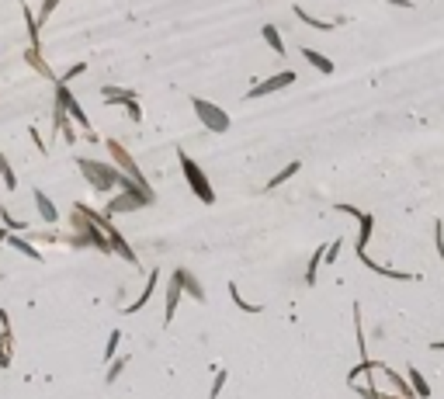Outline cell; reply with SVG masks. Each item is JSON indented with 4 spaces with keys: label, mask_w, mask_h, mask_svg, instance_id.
Segmentation results:
<instances>
[{
    "label": "cell",
    "mask_w": 444,
    "mask_h": 399,
    "mask_svg": "<svg viewBox=\"0 0 444 399\" xmlns=\"http://www.w3.org/2000/svg\"><path fill=\"white\" fill-rule=\"evenodd\" d=\"M77 167H80V174H83V181L94 187V191H115L118 181H122V170L115 163H105V160L77 157Z\"/></svg>",
    "instance_id": "cell-1"
},
{
    "label": "cell",
    "mask_w": 444,
    "mask_h": 399,
    "mask_svg": "<svg viewBox=\"0 0 444 399\" xmlns=\"http://www.w3.org/2000/svg\"><path fill=\"white\" fill-rule=\"evenodd\" d=\"M177 160H181V174H184V181H187V187L195 191V198H198V202H205V205H215V191H212L209 174H205L195 160L187 157L184 150H177Z\"/></svg>",
    "instance_id": "cell-2"
},
{
    "label": "cell",
    "mask_w": 444,
    "mask_h": 399,
    "mask_svg": "<svg viewBox=\"0 0 444 399\" xmlns=\"http://www.w3.org/2000/svg\"><path fill=\"white\" fill-rule=\"evenodd\" d=\"M191 108H195V118L202 122V129L205 133H215V135H222V133H229V115L222 111V105H215V101H209V98H191Z\"/></svg>",
    "instance_id": "cell-3"
},
{
    "label": "cell",
    "mask_w": 444,
    "mask_h": 399,
    "mask_svg": "<svg viewBox=\"0 0 444 399\" xmlns=\"http://www.w3.org/2000/svg\"><path fill=\"white\" fill-rule=\"evenodd\" d=\"M105 146H108V153H111V160H115V167H118V170H122L125 177H132L135 185L150 187V181H146V174L139 170V163L132 160V153H129V150H125V146H122V142H115V139H108Z\"/></svg>",
    "instance_id": "cell-4"
},
{
    "label": "cell",
    "mask_w": 444,
    "mask_h": 399,
    "mask_svg": "<svg viewBox=\"0 0 444 399\" xmlns=\"http://www.w3.org/2000/svg\"><path fill=\"white\" fill-rule=\"evenodd\" d=\"M56 101L66 108V115H70V122L80 125L83 133H91V118H87V111L80 108V101L73 98V90H70V83H63V80H56Z\"/></svg>",
    "instance_id": "cell-5"
},
{
    "label": "cell",
    "mask_w": 444,
    "mask_h": 399,
    "mask_svg": "<svg viewBox=\"0 0 444 399\" xmlns=\"http://www.w3.org/2000/svg\"><path fill=\"white\" fill-rule=\"evenodd\" d=\"M299 80V73H291V70H282L278 77H267V80H261V83H254L243 98L247 101H257V98H267V94H274V90H285V87H291Z\"/></svg>",
    "instance_id": "cell-6"
},
{
    "label": "cell",
    "mask_w": 444,
    "mask_h": 399,
    "mask_svg": "<svg viewBox=\"0 0 444 399\" xmlns=\"http://www.w3.org/2000/svg\"><path fill=\"white\" fill-rule=\"evenodd\" d=\"M337 212H347V215H354L358 219V243H354V250H368V243H371V233H375V215L371 212H361L358 205H347V202H340L337 205Z\"/></svg>",
    "instance_id": "cell-7"
},
{
    "label": "cell",
    "mask_w": 444,
    "mask_h": 399,
    "mask_svg": "<svg viewBox=\"0 0 444 399\" xmlns=\"http://www.w3.org/2000/svg\"><path fill=\"white\" fill-rule=\"evenodd\" d=\"M174 278H177L181 292H187L191 299H195V302H205V285H202V281H198V278H195L187 267H177V271H174Z\"/></svg>",
    "instance_id": "cell-8"
},
{
    "label": "cell",
    "mask_w": 444,
    "mask_h": 399,
    "mask_svg": "<svg viewBox=\"0 0 444 399\" xmlns=\"http://www.w3.org/2000/svg\"><path fill=\"white\" fill-rule=\"evenodd\" d=\"M0 368H7L11 365V347H14V330H11V316H7V309H0Z\"/></svg>",
    "instance_id": "cell-9"
},
{
    "label": "cell",
    "mask_w": 444,
    "mask_h": 399,
    "mask_svg": "<svg viewBox=\"0 0 444 399\" xmlns=\"http://www.w3.org/2000/svg\"><path fill=\"white\" fill-rule=\"evenodd\" d=\"M358 257H361V264H365L368 271H375V274H382V278H396V281H413V278H417L413 271H392V267L371 261V257H368V250H358Z\"/></svg>",
    "instance_id": "cell-10"
},
{
    "label": "cell",
    "mask_w": 444,
    "mask_h": 399,
    "mask_svg": "<svg viewBox=\"0 0 444 399\" xmlns=\"http://www.w3.org/2000/svg\"><path fill=\"white\" fill-rule=\"evenodd\" d=\"M31 198H35V209H38V215H42V222H46V226H56V222H59V209H56L53 198H49L42 187H35Z\"/></svg>",
    "instance_id": "cell-11"
},
{
    "label": "cell",
    "mask_w": 444,
    "mask_h": 399,
    "mask_svg": "<svg viewBox=\"0 0 444 399\" xmlns=\"http://www.w3.org/2000/svg\"><path fill=\"white\" fill-rule=\"evenodd\" d=\"M25 63H28V66H31V70H35V73H38L42 80H53V83H56V70L49 66V63H46V59H42V49H25Z\"/></svg>",
    "instance_id": "cell-12"
},
{
    "label": "cell",
    "mask_w": 444,
    "mask_h": 399,
    "mask_svg": "<svg viewBox=\"0 0 444 399\" xmlns=\"http://www.w3.org/2000/svg\"><path fill=\"white\" fill-rule=\"evenodd\" d=\"M4 243H7V247H14L18 254H25L28 261H42V250H38V247H31V239L21 237V233H7Z\"/></svg>",
    "instance_id": "cell-13"
},
{
    "label": "cell",
    "mask_w": 444,
    "mask_h": 399,
    "mask_svg": "<svg viewBox=\"0 0 444 399\" xmlns=\"http://www.w3.org/2000/svg\"><path fill=\"white\" fill-rule=\"evenodd\" d=\"M291 14H295V18H299V21H302L306 28H316V31H334V28L340 25V21H323V18L306 14V7H302V4H295V7H291Z\"/></svg>",
    "instance_id": "cell-14"
},
{
    "label": "cell",
    "mask_w": 444,
    "mask_h": 399,
    "mask_svg": "<svg viewBox=\"0 0 444 399\" xmlns=\"http://www.w3.org/2000/svg\"><path fill=\"white\" fill-rule=\"evenodd\" d=\"M157 285H160V271H150V278H146V289H143V295L135 299V302H129L125 306V313H139L150 299H153V292H157Z\"/></svg>",
    "instance_id": "cell-15"
},
{
    "label": "cell",
    "mask_w": 444,
    "mask_h": 399,
    "mask_svg": "<svg viewBox=\"0 0 444 399\" xmlns=\"http://www.w3.org/2000/svg\"><path fill=\"white\" fill-rule=\"evenodd\" d=\"M181 285H177V278L170 274V281H167V309H163V323H170L174 313H177V302H181Z\"/></svg>",
    "instance_id": "cell-16"
},
{
    "label": "cell",
    "mask_w": 444,
    "mask_h": 399,
    "mask_svg": "<svg viewBox=\"0 0 444 399\" xmlns=\"http://www.w3.org/2000/svg\"><path fill=\"white\" fill-rule=\"evenodd\" d=\"M21 14H25V28H28V42L31 49H42V31H38V21H35V11L21 0Z\"/></svg>",
    "instance_id": "cell-17"
},
{
    "label": "cell",
    "mask_w": 444,
    "mask_h": 399,
    "mask_svg": "<svg viewBox=\"0 0 444 399\" xmlns=\"http://www.w3.org/2000/svg\"><path fill=\"white\" fill-rule=\"evenodd\" d=\"M299 170H302V160H288L285 167H282V170H278V174H274V177L267 181V191H274V187H282L285 181H291V177H295Z\"/></svg>",
    "instance_id": "cell-18"
},
{
    "label": "cell",
    "mask_w": 444,
    "mask_h": 399,
    "mask_svg": "<svg viewBox=\"0 0 444 399\" xmlns=\"http://www.w3.org/2000/svg\"><path fill=\"white\" fill-rule=\"evenodd\" d=\"M406 382H410V389H413V393H417L420 399L430 396V382H427V378L420 375L417 365H410V368H406Z\"/></svg>",
    "instance_id": "cell-19"
},
{
    "label": "cell",
    "mask_w": 444,
    "mask_h": 399,
    "mask_svg": "<svg viewBox=\"0 0 444 399\" xmlns=\"http://www.w3.org/2000/svg\"><path fill=\"white\" fill-rule=\"evenodd\" d=\"M378 372H386V378H389L392 385H396V393H399L403 399H413V389H410V382H406V378H403L399 372H392L389 365H382V361H378Z\"/></svg>",
    "instance_id": "cell-20"
},
{
    "label": "cell",
    "mask_w": 444,
    "mask_h": 399,
    "mask_svg": "<svg viewBox=\"0 0 444 399\" xmlns=\"http://www.w3.org/2000/svg\"><path fill=\"white\" fill-rule=\"evenodd\" d=\"M302 59H306L313 70H319V73H334V59H326L323 53H316V49H309V46L302 49Z\"/></svg>",
    "instance_id": "cell-21"
},
{
    "label": "cell",
    "mask_w": 444,
    "mask_h": 399,
    "mask_svg": "<svg viewBox=\"0 0 444 399\" xmlns=\"http://www.w3.org/2000/svg\"><path fill=\"white\" fill-rule=\"evenodd\" d=\"M101 98H105L108 105H125V101H132L135 98V90H129V87H101Z\"/></svg>",
    "instance_id": "cell-22"
},
{
    "label": "cell",
    "mask_w": 444,
    "mask_h": 399,
    "mask_svg": "<svg viewBox=\"0 0 444 399\" xmlns=\"http://www.w3.org/2000/svg\"><path fill=\"white\" fill-rule=\"evenodd\" d=\"M323 254H326V243H319L313 250V257H309V267H306V285L313 289L316 278H319V267H323Z\"/></svg>",
    "instance_id": "cell-23"
},
{
    "label": "cell",
    "mask_w": 444,
    "mask_h": 399,
    "mask_svg": "<svg viewBox=\"0 0 444 399\" xmlns=\"http://www.w3.org/2000/svg\"><path fill=\"white\" fill-rule=\"evenodd\" d=\"M261 38H264V42H267V46H271V49H274L278 56H285V53H288V49H285V38H282V31H278L274 25H264V28H261Z\"/></svg>",
    "instance_id": "cell-24"
},
{
    "label": "cell",
    "mask_w": 444,
    "mask_h": 399,
    "mask_svg": "<svg viewBox=\"0 0 444 399\" xmlns=\"http://www.w3.org/2000/svg\"><path fill=\"white\" fill-rule=\"evenodd\" d=\"M0 181H4V187H18V174H14V167H11V160L4 157V150H0Z\"/></svg>",
    "instance_id": "cell-25"
},
{
    "label": "cell",
    "mask_w": 444,
    "mask_h": 399,
    "mask_svg": "<svg viewBox=\"0 0 444 399\" xmlns=\"http://www.w3.org/2000/svg\"><path fill=\"white\" fill-rule=\"evenodd\" d=\"M125 365H129V354H115V358L108 361V375H105V382H115L118 375L125 372Z\"/></svg>",
    "instance_id": "cell-26"
},
{
    "label": "cell",
    "mask_w": 444,
    "mask_h": 399,
    "mask_svg": "<svg viewBox=\"0 0 444 399\" xmlns=\"http://www.w3.org/2000/svg\"><path fill=\"white\" fill-rule=\"evenodd\" d=\"M229 299L236 302V309H243V313H261V306H254V302H247L239 289H236V281H229Z\"/></svg>",
    "instance_id": "cell-27"
},
{
    "label": "cell",
    "mask_w": 444,
    "mask_h": 399,
    "mask_svg": "<svg viewBox=\"0 0 444 399\" xmlns=\"http://www.w3.org/2000/svg\"><path fill=\"white\" fill-rule=\"evenodd\" d=\"M354 326H358V351H361V361H365L368 341H365V326H361V306H354Z\"/></svg>",
    "instance_id": "cell-28"
},
{
    "label": "cell",
    "mask_w": 444,
    "mask_h": 399,
    "mask_svg": "<svg viewBox=\"0 0 444 399\" xmlns=\"http://www.w3.org/2000/svg\"><path fill=\"white\" fill-rule=\"evenodd\" d=\"M59 4H63V0H42V7H38V14H35V21H38V28H42L46 21H49V18H53V11L59 7Z\"/></svg>",
    "instance_id": "cell-29"
},
{
    "label": "cell",
    "mask_w": 444,
    "mask_h": 399,
    "mask_svg": "<svg viewBox=\"0 0 444 399\" xmlns=\"http://www.w3.org/2000/svg\"><path fill=\"white\" fill-rule=\"evenodd\" d=\"M118 344H122V330H111V337H108V344H105V361H111L115 354H118Z\"/></svg>",
    "instance_id": "cell-30"
},
{
    "label": "cell",
    "mask_w": 444,
    "mask_h": 399,
    "mask_svg": "<svg viewBox=\"0 0 444 399\" xmlns=\"http://www.w3.org/2000/svg\"><path fill=\"white\" fill-rule=\"evenodd\" d=\"M0 222H4V229H7V233H21V229H25V222H18V219L7 212V209H0Z\"/></svg>",
    "instance_id": "cell-31"
},
{
    "label": "cell",
    "mask_w": 444,
    "mask_h": 399,
    "mask_svg": "<svg viewBox=\"0 0 444 399\" xmlns=\"http://www.w3.org/2000/svg\"><path fill=\"white\" fill-rule=\"evenodd\" d=\"M226 378H229V372H226V368H219V372H215V382H212V393H209V399H219V393H222V385H226Z\"/></svg>",
    "instance_id": "cell-32"
},
{
    "label": "cell",
    "mask_w": 444,
    "mask_h": 399,
    "mask_svg": "<svg viewBox=\"0 0 444 399\" xmlns=\"http://www.w3.org/2000/svg\"><path fill=\"white\" fill-rule=\"evenodd\" d=\"M125 111H129L132 122H143V108H139V98H132V101H125Z\"/></svg>",
    "instance_id": "cell-33"
},
{
    "label": "cell",
    "mask_w": 444,
    "mask_h": 399,
    "mask_svg": "<svg viewBox=\"0 0 444 399\" xmlns=\"http://www.w3.org/2000/svg\"><path fill=\"white\" fill-rule=\"evenodd\" d=\"M83 70H87V63H73V66H70V70H66L63 77H56V80H63V83H70V80H73V77H80Z\"/></svg>",
    "instance_id": "cell-34"
},
{
    "label": "cell",
    "mask_w": 444,
    "mask_h": 399,
    "mask_svg": "<svg viewBox=\"0 0 444 399\" xmlns=\"http://www.w3.org/2000/svg\"><path fill=\"white\" fill-rule=\"evenodd\" d=\"M434 243H438V254L444 261V222H434Z\"/></svg>",
    "instance_id": "cell-35"
},
{
    "label": "cell",
    "mask_w": 444,
    "mask_h": 399,
    "mask_svg": "<svg viewBox=\"0 0 444 399\" xmlns=\"http://www.w3.org/2000/svg\"><path fill=\"white\" fill-rule=\"evenodd\" d=\"M28 133H31V142H35V146H38V150H42V153H46V142H42V135H38V129H35V125H31V129H28Z\"/></svg>",
    "instance_id": "cell-36"
},
{
    "label": "cell",
    "mask_w": 444,
    "mask_h": 399,
    "mask_svg": "<svg viewBox=\"0 0 444 399\" xmlns=\"http://www.w3.org/2000/svg\"><path fill=\"white\" fill-rule=\"evenodd\" d=\"M386 4H396V7H403V11H410V7H413V0H386Z\"/></svg>",
    "instance_id": "cell-37"
},
{
    "label": "cell",
    "mask_w": 444,
    "mask_h": 399,
    "mask_svg": "<svg viewBox=\"0 0 444 399\" xmlns=\"http://www.w3.org/2000/svg\"><path fill=\"white\" fill-rule=\"evenodd\" d=\"M4 239H7V229H4V226H0V243H4Z\"/></svg>",
    "instance_id": "cell-38"
},
{
    "label": "cell",
    "mask_w": 444,
    "mask_h": 399,
    "mask_svg": "<svg viewBox=\"0 0 444 399\" xmlns=\"http://www.w3.org/2000/svg\"><path fill=\"white\" fill-rule=\"evenodd\" d=\"M434 351H444V344H441V341H438V344H434Z\"/></svg>",
    "instance_id": "cell-39"
}]
</instances>
